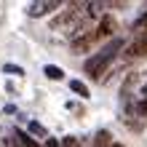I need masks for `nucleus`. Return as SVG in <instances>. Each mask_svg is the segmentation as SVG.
<instances>
[{
  "mask_svg": "<svg viewBox=\"0 0 147 147\" xmlns=\"http://www.w3.org/2000/svg\"><path fill=\"white\" fill-rule=\"evenodd\" d=\"M56 8H59V0H35V3L27 5V16L38 19V16H46L51 11H56Z\"/></svg>",
  "mask_w": 147,
  "mask_h": 147,
  "instance_id": "2",
  "label": "nucleus"
},
{
  "mask_svg": "<svg viewBox=\"0 0 147 147\" xmlns=\"http://www.w3.org/2000/svg\"><path fill=\"white\" fill-rule=\"evenodd\" d=\"M115 32V19L112 16H102V22H99V27H96V35L99 38H107Z\"/></svg>",
  "mask_w": 147,
  "mask_h": 147,
  "instance_id": "6",
  "label": "nucleus"
},
{
  "mask_svg": "<svg viewBox=\"0 0 147 147\" xmlns=\"http://www.w3.org/2000/svg\"><path fill=\"white\" fill-rule=\"evenodd\" d=\"M134 30H136V32H142V35H147V11L134 22Z\"/></svg>",
  "mask_w": 147,
  "mask_h": 147,
  "instance_id": "11",
  "label": "nucleus"
},
{
  "mask_svg": "<svg viewBox=\"0 0 147 147\" xmlns=\"http://www.w3.org/2000/svg\"><path fill=\"white\" fill-rule=\"evenodd\" d=\"M16 147H22V144H16Z\"/></svg>",
  "mask_w": 147,
  "mask_h": 147,
  "instance_id": "17",
  "label": "nucleus"
},
{
  "mask_svg": "<svg viewBox=\"0 0 147 147\" xmlns=\"http://www.w3.org/2000/svg\"><path fill=\"white\" fill-rule=\"evenodd\" d=\"M96 40H99V35H96V30H94V32H86V35H80V38H72L70 46H72L75 54H86V51H88Z\"/></svg>",
  "mask_w": 147,
  "mask_h": 147,
  "instance_id": "4",
  "label": "nucleus"
},
{
  "mask_svg": "<svg viewBox=\"0 0 147 147\" xmlns=\"http://www.w3.org/2000/svg\"><path fill=\"white\" fill-rule=\"evenodd\" d=\"M3 70H5V72H11V75H24V70H22L19 64H3Z\"/></svg>",
  "mask_w": 147,
  "mask_h": 147,
  "instance_id": "13",
  "label": "nucleus"
},
{
  "mask_svg": "<svg viewBox=\"0 0 147 147\" xmlns=\"http://www.w3.org/2000/svg\"><path fill=\"white\" fill-rule=\"evenodd\" d=\"M80 8H83V5L72 3V5L62 13V16H56V19H54V30H62L64 24H75V22H78V16H80Z\"/></svg>",
  "mask_w": 147,
  "mask_h": 147,
  "instance_id": "5",
  "label": "nucleus"
},
{
  "mask_svg": "<svg viewBox=\"0 0 147 147\" xmlns=\"http://www.w3.org/2000/svg\"><path fill=\"white\" fill-rule=\"evenodd\" d=\"M147 54V35H139V38H134L131 43L126 46V59H142Z\"/></svg>",
  "mask_w": 147,
  "mask_h": 147,
  "instance_id": "3",
  "label": "nucleus"
},
{
  "mask_svg": "<svg viewBox=\"0 0 147 147\" xmlns=\"http://www.w3.org/2000/svg\"><path fill=\"white\" fill-rule=\"evenodd\" d=\"M43 75L51 78V80H62V78H64L62 67H56V64H46V67H43Z\"/></svg>",
  "mask_w": 147,
  "mask_h": 147,
  "instance_id": "9",
  "label": "nucleus"
},
{
  "mask_svg": "<svg viewBox=\"0 0 147 147\" xmlns=\"http://www.w3.org/2000/svg\"><path fill=\"white\" fill-rule=\"evenodd\" d=\"M78 147H86V144H80V142H78Z\"/></svg>",
  "mask_w": 147,
  "mask_h": 147,
  "instance_id": "15",
  "label": "nucleus"
},
{
  "mask_svg": "<svg viewBox=\"0 0 147 147\" xmlns=\"http://www.w3.org/2000/svg\"><path fill=\"white\" fill-rule=\"evenodd\" d=\"M94 147H112V139H110V131H96V136H94Z\"/></svg>",
  "mask_w": 147,
  "mask_h": 147,
  "instance_id": "8",
  "label": "nucleus"
},
{
  "mask_svg": "<svg viewBox=\"0 0 147 147\" xmlns=\"http://www.w3.org/2000/svg\"><path fill=\"white\" fill-rule=\"evenodd\" d=\"M16 139H19V144H22V147H38V142L32 139L30 134H24V131H16Z\"/></svg>",
  "mask_w": 147,
  "mask_h": 147,
  "instance_id": "10",
  "label": "nucleus"
},
{
  "mask_svg": "<svg viewBox=\"0 0 147 147\" xmlns=\"http://www.w3.org/2000/svg\"><path fill=\"white\" fill-rule=\"evenodd\" d=\"M142 112H147V88H144V102H142Z\"/></svg>",
  "mask_w": 147,
  "mask_h": 147,
  "instance_id": "14",
  "label": "nucleus"
},
{
  "mask_svg": "<svg viewBox=\"0 0 147 147\" xmlns=\"http://www.w3.org/2000/svg\"><path fill=\"white\" fill-rule=\"evenodd\" d=\"M120 48H123V40H120V38L110 40L107 46L99 51V54H94V56L88 59V62H86V72H88L91 78H96V80H99V78L105 75V70L110 67V62H112V59H115V56L120 54Z\"/></svg>",
  "mask_w": 147,
  "mask_h": 147,
  "instance_id": "1",
  "label": "nucleus"
},
{
  "mask_svg": "<svg viewBox=\"0 0 147 147\" xmlns=\"http://www.w3.org/2000/svg\"><path fill=\"white\" fill-rule=\"evenodd\" d=\"M112 147H123V144H112Z\"/></svg>",
  "mask_w": 147,
  "mask_h": 147,
  "instance_id": "16",
  "label": "nucleus"
},
{
  "mask_svg": "<svg viewBox=\"0 0 147 147\" xmlns=\"http://www.w3.org/2000/svg\"><path fill=\"white\" fill-rule=\"evenodd\" d=\"M27 128H30L32 134H38V136H48V131H46V128H43V126L38 123V120H30V123H27Z\"/></svg>",
  "mask_w": 147,
  "mask_h": 147,
  "instance_id": "12",
  "label": "nucleus"
},
{
  "mask_svg": "<svg viewBox=\"0 0 147 147\" xmlns=\"http://www.w3.org/2000/svg\"><path fill=\"white\" fill-rule=\"evenodd\" d=\"M70 91H75L80 99H88L91 96V91H88V86H86L83 80H70Z\"/></svg>",
  "mask_w": 147,
  "mask_h": 147,
  "instance_id": "7",
  "label": "nucleus"
}]
</instances>
